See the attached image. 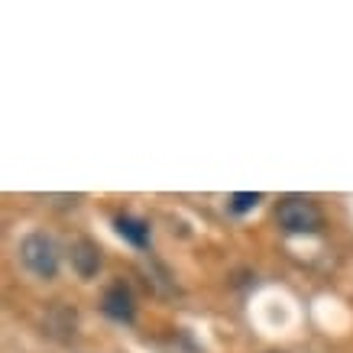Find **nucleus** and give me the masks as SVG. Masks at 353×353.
<instances>
[{"label": "nucleus", "instance_id": "nucleus-1", "mask_svg": "<svg viewBox=\"0 0 353 353\" xmlns=\"http://www.w3.org/2000/svg\"><path fill=\"white\" fill-rule=\"evenodd\" d=\"M276 221L279 227L285 230V234H318L324 224L321 211H318V204L308 201V198H301V194H289V198H282L276 208Z\"/></svg>", "mask_w": 353, "mask_h": 353}, {"label": "nucleus", "instance_id": "nucleus-2", "mask_svg": "<svg viewBox=\"0 0 353 353\" xmlns=\"http://www.w3.org/2000/svg\"><path fill=\"white\" fill-rule=\"evenodd\" d=\"M20 259L39 279H52L59 272V250L46 234H30L20 243Z\"/></svg>", "mask_w": 353, "mask_h": 353}, {"label": "nucleus", "instance_id": "nucleus-3", "mask_svg": "<svg viewBox=\"0 0 353 353\" xmlns=\"http://www.w3.org/2000/svg\"><path fill=\"white\" fill-rule=\"evenodd\" d=\"M101 308L117 324H133V318H137V299H133V292H130L123 282H114V285L104 292Z\"/></svg>", "mask_w": 353, "mask_h": 353}, {"label": "nucleus", "instance_id": "nucleus-4", "mask_svg": "<svg viewBox=\"0 0 353 353\" xmlns=\"http://www.w3.org/2000/svg\"><path fill=\"white\" fill-rule=\"evenodd\" d=\"M72 269H75L81 279L97 276V269H101V250H97L91 240L72 243Z\"/></svg>", "mask_w": 353, "mask_h": 353}, {"label": "nucleus", "instance_id": "nucleus-5", "mask_svg": "<svg viewBox=\"0 0 353 353\" xmlns=\"http://www.w3.org/2000/svg\"><path fill=\"white\" fill-rule=\"evenodd\" d=\"M114 227H117V234L123 236L127 243L137 246V250H146V246H150V227L143 224V221H137V217L120 214L117 221H114Z\"/></svg>", "mask_w": 353, "mask_h": 353}, {"label": "nucleus", "instance_id": "nucleus-6", "mask_svg": "<svg viewBox=\"0 0 353 353\" xmlns=\"http://www.w3.org/2000/svg\"><path fill=\"white\" fill-rule=\"evenodd\" d=\"M75 311L62 308V305H55L52 311H49V318H46V327H49V334L52 337H59V341H68V337H75Z\"/></svg>", "mask_w": 353, "mask_h": 353}, {"label": "nucleus", "instance_id": "nucleus-7", "mask_svg": "<svg viewBox=\"0 0 353 353\" xmlns=\"http://www.w3.org/2000/svg\"><path fill=\"white\" fill-rule=\"evenodd\" d=\"M259 201H263V194H256V192H236L234 198H230V211L246 214V211H253Z\"/></svg>", "mask_w": 353, "mask_h": 353}]
</instances>
